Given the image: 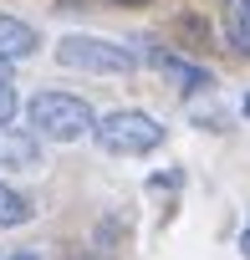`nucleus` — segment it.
<instances>
[{
	"label": "nucleus",
	"instance_id": "1",
	"mask_svg": "<svg viewBox=\"0 0 250 260\" xmlns=\"http://www.w3.org/2000/svg\"><path fill=\"white\" fill-rule=\"evenodd\" d=\"M92 138H97V148L112 153V158H143V153H153V148L164 143V122H159L153 112H143V107H117V112L97 117Z\"/></svg>",
	"mask_w": 250,
	"mask_h": 260
},
{
	"label": "nucleus",
	"instance_id": "2",
	"mask_svg": "<svg viewBox=\"0 0 250 260\" xmlns=\"http://www.w3.org/2000/svg\"><path fill=\"white\" fill-rule=\"evenodd\" d=\"M26 117H31V133L46 138V143H77L97 127L92 107L82 97H72V92H36L26 102Z\"/></svg>",
	"mask_w": 250,
	"mask_h": 260
},
{
	"label": "nucleus",
	"instance_id": "3",
	"mask_svg": "<svg viewBox=\"0 0 250 260\" xmlns=\"http://www.w3.org/2000/svg\"><path fill=\"white\" fill-rule=\"evenodd\" d=\"M56 61L72 72H97V77H133V67H138L133 46L107 41V36H61Z\"/></svg>",
	"mask_w": 250,
	"mask_h": 260
},
{
	"label": "nucleus",
	"instance_id": "4",
	"mask_svg": "<svg viewBox=\"0 0 250 260\" xmlns=\"http://www.w3.org/2000/svg\"><path fill=\"white\" fill-rule=\"evenodd\" d=\"M41 164V138L31 127L0 122V169H36Z\"/></svg>",
	"mask_w": 250,
	"mask_h": 260
},
{
	"label": "nucleus",
	"instance_id": "5",
	"mask_svg": "<svg viewBox=\"0 0 250 260\" xmlns=\"http://www.w3.org/2000/svg\"><path fill=\"white\" fill-rule=\"evenodd\" d=\"M148 61L184 92V97H194V92H209L214 87V77L204 72V67H194V61H179V56H169V51H148Z\"/></svg>",
	"mask_w": 250,
	"mask_h": 260
},
{
	"label": "nucleus",
	"instance_id": "6",
	"mask_svg": "<svg viewBox=\"0 0 250 260\" xmlns=\"http://www.w3.org/2000/svg\"><path fill=\"white\" fill-rule=\"evenodd\" d=\"M36 51V31L16 16H0V61H21Z\"/></svg>",
	"mask_w": 250,
	"mask_h": 260
},
{
	"label": "nucleus",
	"instance_id": "7",
	"mask_svg": "<svg viewBox=\"0 0 250 260\" xmlns=\"http://www.w3.org/2000/svg\"><path fill=\"white\" fill-rule=\"evenodd\" d=\"M225 31H230V41L250 56V0H225Z\"/></svg>",
	"mask_w": 250,
	"mask_h": 260
},
{
	"label": "nucleus",
	"instance_id": "8",
	"mask_svg": "<svg viewBox=\"0 0 250 260\" xmlns=\"http://www.w3.org/2000/svg\"><path fill=\"white\" fill-rule=\"evenodd\" d=\"M26 219H31V199L0 184V230H16V224H26Z\"/></svg>",
	"mask_w": 250,
	"mask_h": 260
},
{
	"label": "nucleus",
	"instance_id": "9",
	"mask_svg": "<svg viewBox=\"0 0 250 260\" xmlns=\"http://www.w3.org/2000/svg\"><path fill=\"white\" fill-rule=\"evenodd\" d=\"M16 102H21V97H16V87H11V82H0V122H11Z\"/></svg>",
	"mask_w": 250,
	"mask_h": 260
},
{
	"label": "nucleus",
	"instance_id": "10",
	"mask_svg": "<svg viewBox=\"0 0 250 260\" xmlns=\"http://www.w3.org/2000/svg\"><path fill=\"white\" fill-rule=\"evenodd\" d=\"M240 255L250 260V219H245V230H240Z\"/></svg>",
	"mask_w": 250,
	"mask_h": 260
},
{
	"label": "nucleus",
	"instance_id": "11",
	"mask_svg": "<svg viewBox=\"0 0 250 260\" xmlns=\"http://www.w3.org/2000/svg\"><path fill=\"white\" fill-rule=\"evenodd\" d=\"M0 260H41L36 250H16V255H0Z\"/></svg>",
	"mask_w": 250,
	"mask_h": 260
},
{
	"label": "nucleus",
	"instance_id": "12",
	"mask_svg": "<svg viewBox=\"0 0 250 260\" xmlns=\"http://www.w3.org/2000/svg\"><path fill=\"white\" fill-rule=\"evenodd\" d=\"M117 6H153V0H117Z\"/></svg>",
	"mask_w": 250,
	"mask_h": 260
},
{
	"label": "nucleus",
	"instance_id": "13",
	"mask_svg": "<svg viewBox=\"0 0 250 260\" xmlns=\"http://www.w3.org/2000/svg\"><path fill=\"white\" fill-rule=\"evenodd\" d=\"M6 72H11V61H0V82H11V77H6Z\"/></svg>",
	"mask_w": 250,
	"mask_h": 260
},
{
	"label": "nucleus",
	"instance_id": "14",
	"mask_svg": "<svg viewBox=\"0 0 250 260\" xmlns=\"http://www.w3.org/2000/svg\"><path fill=\"white\" fill-rule=\"evenodd\" d=\"M245 112H250V97H245Z\"/></svg>",
	"mask_w": 250,
	"mask_h": 260
}]
</instances>
